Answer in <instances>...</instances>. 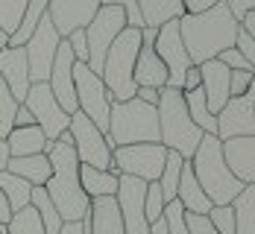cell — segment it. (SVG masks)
Wrapping results in <instances>:
<instances>
[{
    "instance_id": "obj_1",
    "label": "cell",
    "mask_w": 255,
    "mask_h": 234,
    "mask_svg": "<svg viewBox=\"0 0 255 234\" xmlns=\"http://www.w3.org/2000/svg\"><path fill=\"white\" fill-rule=\"evenodd\" d=\"M47 158H50V179L44 190L50 202L65 223H85L91 199L82 193V184H79V158L74 153L71 132H65L59 141L47 147Z\"/></svg>"
},
{
    "instance_id": "obj_2",
    "label": "cell",
    "mask_w": 255,
    "mask_h": 234,
    "mask_svg": "<svg viewBox=\"0 0 255 234\" xmlns=\"http://www.w3.org/2000/svg\"><path fill=\"white\" fill-rule=\"evenodd\" d=\"M238 21L229 12V6L220 0L217 6L205 9L200 15H182L179 18V32H182V44L188 50L191 65H203L217 59L223 50L235 47L238 38Z\"/></svg>"
},
{
    "instance_id": "obj_3",
    "label": "cell",
    "mask_w": 255,
    "mask_h": 234,
    "mask_svg": "<svg viewBox=\"0 0 255 234\" xmlns=\"http://www.w3.org/2000/svg\"><path fill=\"white\" fill-rule=\"evenodd\" d=\"M191 170L197 176V182L203 187V193L211 199V205H232L238 199V193L244 190V184L232 176L223 158V141L217 135H203L197 153L191 158Z\"/></svg>"
},
{
    "instance_id": "obj_4",
    "label": "cell",
    "mask_w": 255,
    "mask_h": 234,
    "mask_svg": "<svg viewBox=\"0 0 255 234\" xmlns=\"http://www.w3.org/2000/svg\"><path fill=\"white\" fill-rule=\"evenodd\" d=\"M158 132H161V147L173 150L185 161H191L200 141H203V129L191 120L188 105H185V94L176 88H161L158 91Z\"/></svg>"
},
{
    "instance_id": "obj_5",
    "label": "cell",
    "mask_w": 255,
    "mask_h": 234,
    "mask_svg": "<svg viewBox=\"0 0 255 234\" xmlns=\"http://www.w3.org/2000/svg\"><path fill=\"white\" fill-rule=\"evenodd\" d=\"M106 138H109L112 150L115 147H132V144H161L155 105H147L141 100L112 103Z\"/></svg>"
},
{
    "instance_id": "obj_6",
    "label": "cell",
    "mask_w": 255,
    "mask_h": 234,
    "mask_svg": "<svg viewBox=\"0 0 255 234\" xmlns=\"http://www.w3.org/2000/svg\"><path fill=\"white\" fill-rule=\"evenodd\" d=\"M138 50H141V29H132L127 26L115 44L106 53V62H103L100 79L106 82L109 94H112V103H127V100H135V59H138Z\"/></svg>"
},
{
    "instance_id": "obj_7",
    "label": "cell",
    "mask_w": 255,
    "mask_h": 234,
    "mask_svg": "<svg viewBox=\"0 0 255 234\" xmlns=\"http://www.w3.org/2000/svg\"><path fill=\"white\" fill-rule=\"evenodd\" d=\"M74 88H77V108L106 135L109 132V111H112V94L85 62H74Z\"/></svg>"
},
{
    "instance_id": "obj_8",
    "label": "cell",
    "mask_w": 255,
    "mask_h": 234,
    "mask_svg": "<svg viewBox=\"0 0 255 234\" xmlns=\"http://www.w3.org/2000/svg\"><path fill=\"white\" fill-rule=\"evenodd\" d=\"M167 161V150L161 144H132V147H115L112 164L118 176H132L141 182H158Z\"/></svg>"
},
{
    "instance_id": "obj_9",
    "label": "cell",
    "mask_w": 255,
    "mask_h": 234,
    "mask_svg": "<svg viewBox=\"0 0 255 234\" xmlns=\"http://www.w3.org/2000/svg\"><path fill=\"white\" fill-rule=\"evenodd\" d=\"M127 29V12L118 6H100L94 21L85 26V41H88V68L100 77L106 53L115 44V38Z\"/></svg>"
},
{
    "instance_id": "obj_10",
    "label": "cell",
    "mask_w": 255,
    "mask_h": 234,
    "mask_svg": "<svg viewBox=\"0 0 255 234\" xmlns=\"http://www.w3.org/2000/svg\"><path fill=\"white\" fill-rule=\"evenodd\" d=\"M71 141H74V153H77L79 164L85 167H97V170H115L112 164V147H109V138L103 135L82 111L71 114Z\"/></svg>"
},
{
    "instance_id": "obj_11",
    "label": "cell",
    "mask_w": 255,
    "mask_h": 234,
    "mask_svg": "<svg viewBox=\"0 0 255 234\" xmlns=\"http://www.w3.org/2000/svg\"><path fill=\"white\" fill-rule=\"evenodd\" d=\"M24 105L29 108V114H32L35 126L44 132V138H47L50 144H53V141H59V138L68 132V126H71V114L56 103V97H53V91H50V85H47V82L29 85Z\"/></svg>"
},
{
    "instance_id": "obj_12",
    "label": "cell",
    "mask_w": 255,
    "mask_h": 234,
    "mask_svg": "<svg viewBox=\"0 0 255 234\" xmlns=\"http://www.w3.org/2000/svg\"><path fill=\"white\" fill-rule=\"evenodd\" d=\"M59 32L53 21L44 15L38 29L32 32V38L24 44L26 50V65H29V85H38V82H47L53 71V59H56V50H59Z\"/></svg>"
},
{
    "instance_id": "obj_13",
    "label": "cell",
    "mask_w": 255,
    "mask_h": 234,
    "mask_svg": "<svg viewBox=\"0 0 255 234\" xmlns=\"http://www.w3.org/2000/svg\"><path fill=\"white\" fill-rule=\"evenodd\" d=\"M153 50H155V56L164 62V68H167V88L182 91V79H185V71L191 68V59H188V50H185V44H182L179 21H170V24L158 26Z\"/></svg>"
},
{
    "instance_id": "obj_14",
    "label": "cell",
    "mask_w": 255,
    "mask_h": 234,
    "mask_svg": "<svg viewBox=\"0 0 255 234\" xmlns=\"http://www.w3.org/2000/svg\"><path fill=\"white\" fill-rule=\"evenodd\" d=\"M144 193H147V182L132 179V176L118 179L115 199L124 217V234H150V223L144 217Z\"/></svg>"
},
{
    "instance_id": "obj_15",
    "label": "cell",
    "mask_w": 255,
    "mask_h": 234,
    "mask_svg": "<svg viewBox=\"0 0 255 234\" xmlns=\"http://www.w3.org/2000/svg\"><path fill=\"white\" fill-rule=\"evenodd\" d=\"M100 9V0H50L47 3V18L53 21L59 38H68L71 32L85 29L94 21Z\"/></svg>"
},
{
    "instance_id": "obj_16",
    "label": "cell",
    "mask_w": 255,
    "mask_h": 234,
    "mask_svg": "<svg viewBox=\"0 0 255 234\" xmlns=\"http://www.w3.org/2000/svg\"><path fill=\"white\" fill-rule=\"evenodd\" d=\"M255 135V103L244 97H232L229 103L217 111V138H250Z\"/></svg>"
},
{
    "instance_id": "obj_17",
    "label": "cell",
    "mask_w": 255,
    "mask_h": 234,
    "mask_svg": "<svg viewBox=\"0 0 255 234\" xmlns=\"http://www.w3.org/2000/svg\"><path fill=\"white\" fill-rule=\"evenodd\" d=\"M200 68V77H203V94H205V103H208V111L217 117V111L223 108V105L232 100L229 94V77L232 71L223 65V62H217V59H211V62H203V65H197Z\"/></svg>"
},
{
    "instance_id": "obj_18",
    "label": "cell",
    "mask_w": 255,
    "mask_h": 234,
    "mask_svg": "<svg viewBox=\"0 0 255 234\" xmlns=\"http://www.w3.org/2000/svg\"><path fill=\"white\" fill-rule=\"evenodd\" d=\"M0 79L6 82L12 97L18 103H24L26 91H29V65H26L24 47H3L0 50Z\"/></svg>"
},
{
    "instance_id": "obj_19",
    "label": "cell",
    "mask_w": 255,
    "mask_h": 234,
    "mask_svg": "<svg viewBox=\"0 0 255 234\" xmlns=\"http://www.w3.org/2000/svg\"><path fill=\"white\" fill-rule=\"evenodd\" d=\"M223 158L241 184H255V135L223 141Z\"/></svg>"
},
{
    "instance_id": "obj_20",
    "label": "cell",
    "mask_w": 255,
    "mask_h": 234,
    "mask_svg": "<svg viewBox=\"0 0 255 234\" xmlns=\"http://www.w3.org/2000/svg\"><path fill=\"white\" fill-rule=\"evenodd\" d=\"M82 226H85V234H124V217L118 208V199L115 196L91 199L88 220Z\"/></svg>"
},
{
    "instance_id": "obj_21",
    "label": "cell",
    "mask_w": 255,
    "mask_h": 234,
    "mask_svg": "<svg viewBox=\"0 0 255 234\" xmlns=\"http://www.w3.org/2000/svg\"><path fill=\"white\" fill-rule=\"evenodd\" d=\"M135 85L138 88H155V91H161V88H167V68H164V62L155 56L153 47H147V44H141V50H138V59H135Z\"/></svg>"
},
{
    "instance_id": "obj_22",
    "label": "cell",
    "mask_w": 255,
    "mask_h": 234,
    "mask_svg": "<svg viewBox=\"0 0 255 234\" xmlns=\"http://www.w3.org/2000/svg\"><path fill=\"white\" fill-rule=\"evenodd\" d=\"M50 141L44 138V132L38 129L35 123L32 126H15L6 138V150H9V158H24V156H41L47 153Z\"/></svg>"
},
{
    "instance_id": "obj_23",
    "label": "cell",
    "mask_w": 255,
    "mask_h": 234,
    "mask_svg": "<svg viewBox=\"0 0 255 234\" xmlns=\"http://www.w3.org/2000/svg\"><path fill=\"white\" fill-rule=\"evenodd\" d=\"M176 202L188 211V214H208V211L214 208L211 199L203 193V187H200V182H197L194 170H191V161L182 164V179H179Z\"/></svg>"
},
{
    "instance_id": "obj_24",
    "label": "cell",
    "mask_w": 255,
    "mask_h": 234,
    "mask_svg": "<svg viewBox=\"0 0 255 234\" xmlns=\"http://www.w3.org/2000/svg\"><path fill=\"white\" fill-rule=\"evenodd\" d=\"M6 170H9L12 176L29 182L32 187H44L47 179H50V158H47V153H41V156H24V158H9Z\"/></svg>"
},
{
    "instance_id": "obj_25",
    "label": "cell",
    "mask_w": 255,
    "mask_h": 234,
    "mask_svg": "<svg viewBox=\"0 0 255 234\" xmlns=\"http://www.w3.org/2000/svg\"><path fill=\"white\" fill-rule=\"evenodd\" d=\"M138 12H141V24L158 29V26L179 21L185 15L182 0H138Z\"/></svg>"
},
{
    "instance_id": "obj_26",
    "label": "cell",
    "mask_w": 255,
    "mask_h": 234,
    "mask_svg": "<svg viewBox=\"0 0 255 234\" xmlns=\"http://www.w3.org/2000/svg\"><path fill=\"white\" fill-rule=\"evenodd\" d=\"M118 173L115 170H97V167H85L79 164V184L82 193L88 199H100V196H115L118 193Z\"/></svg>"
},
{
    "instance_id": "obj_27",
    "label": "cell",
    "mask_w": 255,
    "mask_h": 234,
    "mask_svg": "<svg viewBox=\"0 0 255 234\" xmlns=\"http://www.w3.org/2000/svg\"><path fill=\"white\" fill-rule=\"evenodd\" d=\"M47 3L50 0H29L24 9V15H21V21L15 26V32L9 35V47H24L26 41L32 38V32L38 29L41 24V18L47 15Z\"/></svg>"
},
{
    "instance_id": "obj_28",
    "label": "cell",
    "mask_w": 255,
    "mask_h": 234,
    "mask_svg": "<svg viewBox=\"0 0 255 234\" xmlns=\"http://www.w3.org/2000/svg\"><path fill=\"white\" fill-rule=\"evenodd\" d=\"M232 211H235V234H255V184H244V190L232 202Z\"/></svg>"
},
{
    "instance_id": "obj_29",
    "label": "cell",
    "mask_w": 255,
    "mask_h": 234,
    "mask_svg": "<svg viewBox=\"0 0 255 234\" xmlns=\"http://www.w3.org/2000/svg\"><path fill=\"white\" fill-rule=\"evenodd\" d=\"M29 205H32L35 214H38V220H41V226H44V234H62L65 220L59 217V211H56V205L50 202V196H47L44 187H32V193H29Z\"/></svg>"
},
{
    "instance_id": "obj_30",
    "label": "cell",
    "mask_w": 255,
    "mask_h": 234,
    "mask_svg": "<svg viewBox=\"0 0 255 234\" xmlns=\"http://www.w3.org/2000/svg\"><path fill=\"white\" fill-rule=\"evenodd\" d=\"M0 193L6 196V202H9L12 214H18V211H24L26 205H29L32 184L24 182V179H18V176H12L9 170H0Z\"/></svg>"
},
{
    "instance_id": "obj_31",
    "label": "cell",
    "mask_w": 255,
    "mask_h": 234,
    "mask_svg": "<svg viewBox=\"0 0 255 234\" xmlns=\"http://www.w3.org/2000/svg\"><path fill=\"white\" fill-rule=\"evenodd\" d=\"M185 105H188V114H191V120L203 129V135H217V117L208 111V103H205V94L203 88H197V91H188L185 94Z\"/></svg>"
},
{
    "instance_id": "obj_32",
    "label": "cell",
    "mask_w": 255,
    "mask_h": 234,
    "mask_svg": "<svg viewBox=\"0 0 255 234\" xmlns=\"http://www.w3.org/2000/svg\"><path fill=\"white\" fill-rule=\"evenodd\" d=\"M182 164H185V158L179 156V153H173V150H167L164 170H161V176H158V187H161L164 202H173V199H176L179 179H182Z\"/></svg>"
},
{
    "instance_id": "obj_33",
    "label": "cell",
    "mask_w": 255,
    "mask_h": 234,
    "mask_svg": "<svg viewBox=\"0 0 255 234\" xmlns=\"http://www.w3.org/2000/svg\"><path fill=\"white\" fill-rule=\"evenodd\" d=\"M18 100L12 97V91L6 88V82L0 79V141L9 138V132L15 129V114H18Z\"/></svg>"
},
{
    "instance_id": "obj_34",
    "label": "cell",
    "mask_w": 255,
    "mask_h": 234,
    "mask_svg": "<svg viewBox=\"0 0 255 234\" xmlns=\"http://www.w3.org/2000/svg\"><path fill=\"white\" fill-rule=\"evenodd\" d=\"M6 234H44V226H41L35 208L26 205L24 211L12 214V220H9V226H6Z\"/></svg>"
},
{
    "instance_id": "obj_35",
    "label": "cell",
    "mask_w": 255,
    "mask_h": 234,
    "mask_svg": "<svg viewBox=\"0 0 255 234\" xmlns=\"http://www.w3.org/2000/svg\"><path fill=\"white\" fill-rule=\"evenodd\" d=\"M26 3H29V0H0V29H3L6 35L15 32V26L21 21V15H24Z\"/></svg>"
},
{
    "instance_id": "obj_36",
    "label": "cell",
    "mask_w": 255,
    "mask_h": 234,
    "mask_svg": "<svg viewBox=\"0 0 255 234\" xmlns=\"http://www.w3.org/2000/svg\"><path fill=\"white\" fill-rule=\"evenodd\" d=\"M164 196H161V187L158 182H150L147 184V193H144V217H147V223L153 226L161 220V214H164Z\"/></svg>"
},
{
    "instance_id": "obj_37",
    "label": "cell",
    "mask_w": 255,
    "mask_h": 234,
    "mask_svg": "<svg viewBox=\"0 0 255 234\" xmlns=\"http://www.w3.org/2000/svg\"><path fill=\"white\" fill-rule=\"evenodd\" d=\"M161 220H164V229H167V234H188V223H185V208L179 205L176 199L164 205V214H161Z\"/></svg>"
},
{
    "instance_id": "obj_38",
    "label": "cell",
    "mask_w": 255,
    "mask_h": 234,
    "mask_svg": "<svg viewBox=\"0 0 255 234\" xmlns=\"http://www.w3.org/2000/svg\"><path fill=\"white\" fill-rule=\"evenodd\" d=\"M208 220L217 229V234H235V211H232V205H214L208 211Z\"/></svg>"
},
{
    "instance_id": "obj_39",
    "label": "cell",
    "mask_w": 255,
    "mask_h": 234,
    "mask_svg": "<svg viewBox=\"0 0 255 234\" xmlns=\"http://www.w3.org/2000/svg\"><path fill=\"white\" fill-rule=\"evenodd\" d=\"M100 6H118V9H124V12H127V26L144 29L141 12H138V0H100Z\"/></svg>"
},
{
    "instance_id": "obj_40",
    "label": "cell",
    "mask_w": 255,
    "mask_h": 234,
    "mask_svg": "<svg viewBox=\"0 0 255 234\" xmlns=\"http://www.w3.org/2000/svg\"><path fill=\"white\" fill-rule=\"evenodd\" d=\"M185 223H188V234H217L208 214H188L185 211Z\"/></svg>"
},
{
    "instance_id": "obj_41",
    "label": "cell",
    "mask_w": 255,
    "mask_h": 234,
    "mask_svg": "<svg viewBox=\"0 0 255 234\" xmlns=\"http://www.w3.org/2000/svg\"><path fill=\"white\" fill-rule=\"evenodd\" d=\"M253 71H232L229 77V94L232 97H244L250 91V82H253Z\"/></svg>"
},
{
    "instance_id": "obj_42",
    "label": "cell",
    "mask_w": 255,
    "mask_h": 234,
    "mask_svg": "<svg viewBox=\"0 0 255 234\" xmlns=\"http://www.w3.org/2000/svg\"><path fill=\"white\" fill-rule=\"evenodd\" d=\"M65 41H68V47H71V53H74V59L88 65V41H85V29H77V32H71Z\"/></svg>"
},
{
    "instance_id": "obj_43",
    "label": "cell",
    "mask_w": 255,
    "mask_h": 234,
    "mask_svg": "<svg viewBox=\"0 0 255 234\" xmlns=\"http://www.w3.org/2000/svg\"><path fill=\"white\" fill-rule=\"evenodd\" d=\"M217 62H223L229 71H253V68H250V62L244 59V53L238 50V47H229V50H223L220 56H217Z\"/></svg>"
},
{
    "instance_id": "obj_44",
    "label": "cell",
    "mask_w": 255,
    "mask_h": 234,
    "mask_svg": "<svg viewBox=\"0 0 255 234\" xmlns=\"http://www.w3.org/2000/svg\"><path fill=\"white\" fill-rule=\"evenodd\" d=\"M235 47H238V50L244 53V59L250 62V68H253V74H255V41L250 38V35H247V32H241V29H238V38H235Z\"/></svg>"
},
{
    "instance_id": "obj_45",
    "label": "cell",
    "mask_w": 255,
    "mask_h": 234,
    "mask_svg": "<svg viewBox=\"0 0 255 234\" xmlns=\"http://www.w3.org/2000/svg\"><path fill=\"white\" fill-rule=\"evenodd\" d=\"M200 85H203L200 68H197V65H191V68L185 71V79H182V94H188V91H197Z\"/></svg>"
},
{
    "instance_id": "obj_46",
    "label": "cell",
    "mask_w": 255,
    "mask_h": 234,
    "mask_svg": "<svg viewBox=\"0 0 255 234\" xmlns=\"http://www.w3.org/2000/svg\"><path fill=\"white\" fill-rule=\"evenodd\" d=\"M226 6H229V12L235 15V21H241L247 12H253L255 9V0H223Z\"/></svg>"
},
{
    "instance_id": "obj_47",
    "label": "cell",
    "mask_w": 255,
    "mask_h": 234,
    "mask_svg": "<svg viewBox=\"0 0 255 234\" xmlns=\"http://www.w3.org/2000/svg\"><path fill=\"white\" fill-rule=\"evenodd\" d=\"M220 0H182V6H185V15H200L205 9H211V6H217Z\"/></svg>"
},
{
    "instance_id": "obj_48",
    "label": "cell",
    "mask_w": 255,
    "mask_h": 234,
    "mask_svg": "<svg viewBox=\"0 0 255 234\" xmlns=\"http://www.w3.org/2000/svg\"><path fill=\"white\" fill-rule=\"evenodd\" d=\"M135 100H141V103H147V105H158V91L155 88H138Z\"/></svg>"
},
{
    "instance_id": "obj_49",
    "label": "cell",
    "mask_w": 255,
    "mask_h": 234,
    "mask_svg": "<svg viewBox=\"0 0 255 234\" xmlns=\"http://www.w3.org/2000/svg\"><path fill=\"white\" fill-rule=\"evenodd\" d=\"M238 26H241V32H247V35L255 41V9H253V12H247V15L238 21Z\"/></svg>"
},
{
    "instance_id": "obj_50",
    "label": "cell",
    "mask_w": 255,
    "mask_h": 234,
    "mask_svg": "<svg viewBox=\"0 0 255 234\" xmlns=\"http://www.w3.org/2000/svg\"><path fill=\"white\" fill-rule=\"evenodd\" d=\"M35 120H32V114H29V108L24 103L18 105V114H15V126H32Z\"/></svg>"
},
{
    "instance_id": "obj_51",
    "label": "cell",
    "mask_w": 255,
    "mask_h": 234,
    "mask_svg": "<svg viewBox=\"0 0 255 234\" xmlns=\"http://www.w3.org/2000/svg\"><path fill=\"white\" fill-rule=\"evenodd\" d=\"M9 220H12V208H9L6 196L0 193V226H9Z\"/></svg>"
},
{
    "instance_id": "obj_52",
    "label": "cell",
    "mask_w": 255,
    "mask_h": 234,
    "mask_svg": "<svg viewBox=\"0 0 255 234\" xmlns=\"http://www.w3.org/2000/svg\"><path fill=\"white\" fill-rule=\"evenodd\" d=\"M62 234H85V226L82 223H65L62 226Z\"/></svg>"
},
{
    "instance_id": "obj_53",
    "label": "cell",
    "mask_w": 255,
    "mask_h": 234,
    "mask_svg": "<svg viewBox=\"0 0 255 234\" xmlns=\"http://www.w3.org/2000/svg\"><path fill=\"white\" fill-rule=\"evenodd\" d=\"M9 164V150H6V141H0V170H6Z\"/></svg>"
},
{
    "instance_id": "obj_54",
    "label": "cell",
    "mask_w": 255,
    "mask_h": 234,
    "mask_svg": "<svg viewBox=\"0 0 255 234\" xmlns=\"http://www.w3.org/2000/svg\"><path fill=\"white\" fill-rule=\"evenodd\" d=\"M150 234H167V229H164V220L153 223V226H150Z\"/></svg>"
},
{
    "instance_id": "obj_55",
    "label": "cell",
    "mask_w": 255,
    "mask_h": 234,
    "mask_svg": "<svg viewBox=\"0 0 255 234\" xmlns=\"http://www.w3.org/2000/svg\"><path fill=\"white\" fill-rule=\"evenodd\" d=\"M3 47H9V35H6V32L0 29V50H3Z\"/></svg>"
},
{
    "instance_id": "obj_56",
    "label": "cell",
    "mask_w": 255,
    "mask_h": 234,
    "mask_svg": "<svg viewBox=\"0 0 255 234\" xmlns=\"http://www.w3.org/2000/svg\"><path fill=\"white\" fill-rule=\"evenodd\" d=\"M247 97L255 103V77H253V82H250V91H247Z\"/></svg>"
},
{
    "instance_id": "obj_57",
    "label": "cell",
    "mask_w": 255,
    "mask_h": 234,
    "mask_svg": "<svg viewBox=\"0 0 255 234\" xmlns=\"http://www.w3.org/2000/svg\"><path fill=\"white\" fill-rule=\"evenodd\" d=\"M0 234H6V226H0Z\"/></svg>"
}]
</instances>
